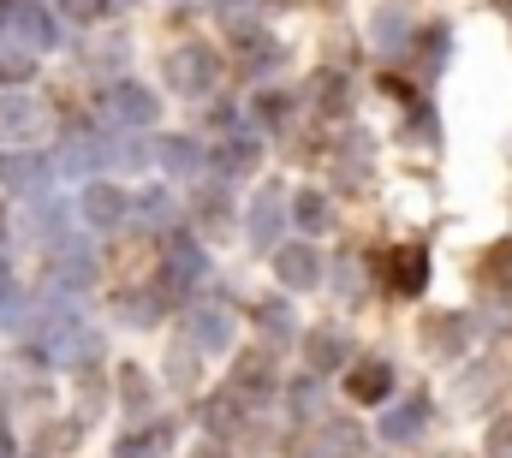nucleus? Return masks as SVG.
Listing matches in <instances>:
<instances>
[{
    "label": "nucleus",
    "instance_id": "nucleus-29",
    "mask_svg": "<svg viewBox=\"0 0 512 458\" xmlns=\"http://www.w3.org/2000/svg\"><path fill=\"white\" fill-rule=\"evenodd\" d=\"M197 458H227V453H221V441H209V447H203Z\"/></svg>",
    "mask_w": 512,
    "mask_h": 458
},
{
    "label": "nucleus",
    "instance_id": "nucleus-4",
    "mask_svg": "<svg viewBox=\"0 0 512 458\" xmlns=\"http://www.w3.org/2000/svg\"><path fill=\"white\" fill-rule=\"evenodd\" d=\"M346 393H352L358 405H382L387 393H393V369H387L382 357L352 363V369H346Z\"/></svg>",
    "mask_w": 512,
    "mask_h": 458
},
{
    "label": "nucleus",
    "instance_id": "nucleus-10",
    "mask_svg": "<svg viewBox=\"0 0 512 458\" xmlns=\"http://www.w3.org/2000/svg\"><path fill=\"white\" fill-rule=\"evenodd\" d=\"M108 108H114V119H120V125H149V119H155V96H149L143 84H120Z\"/></svg>",
    "mask_w": 512,
    "mask_h": 458
},
{
    "label": "nucleus",
    "instance_id": "nucleus-14",
    "mask_svg": "<svg viewBox=\"0 0 512 458\" xmlns=\"http://www.w3.org/2000/svg\"><path fill=\"white\" fill-rule=\"evenodd\" d=\"M477 280H483V286H495V292H507V280H512V244H495V250L483 256Z\"/></svg>",
    "mask_w": 512,
    "mask_h": 458
},
{
    "label": "nucleus",
    "instance_id": "nucleus-1",
    "mask_svg": "<svg viewBox=\"0 0 512 458\" xmlns=\"http://www.w3.org/2000/svg\"><path fill=\"white\" fill-rule=\"evenodd\" d=\"M215 54L209 48H179L173 60H167V84L173 90H185V96H209V84H215Z\"/></svg>",
    "mask_w": 512,
    "mask_h": 458
},
{
    "label": "nucleus",
    "instance_id": "nucleus-28",
    "mask_svg": "<svg viewBox=\"0 0 512 458\" xmlns=\"http://www.w3.org/2000/svg\"><path fill=\"white\" fill-rule=\"evenodd\" d=\"M72 18H102V0H66Z\"/></svg>",
    "mask_w": 512,
    "mask_h": 458
},
{
    "label": "nucleus",
    "instance_id": "nucleus-25",
    "mask_svg": "<svg viewBox=\"0 0 512 458\" xmlns=\"http://www.w3.org/2000/svg\"><path fill=\"white\" fill-rule=\"evenodd\" d=\"M197 215H203V227H209V232H221V227H227V197H203V203H197Z\"/></svg>",
    "mask_w": 512,
    "mask_h": 458
},
{
    "label": "nucleus",
    "instance_id": "nucleus-27",
    "mask_svg": "<svg viewBox=\"0 0 512 458\" xmlns=\"http://www.w3.org/2000/svg\"><path fill=\"white\" fill-rule=\"evenodd\" d=\"M137 209H143V221H167V215H173L161 191H149V197H137Z\"/></svg>",
    "mask_w": 512,
    "mask_h": 458
},
{
    "label": "nucleus",
    "instance_id": "nucleus-21",
    "mask_svg": "<svg viewBox=\"0 0 512 458\" xmlns=\"http://www.w3.org/2000/svg\"><path fill=\"white\" fill-rule=\"evenodd\" d=\"M483 458H512V417H495V423H489V447H483Z\"/></svg>",
    "mask_w": 512,
    "mask_h": 458
},
{
    "label": "nucleus",
    "instance_id": "nucleus-23",
    "mask_svg": "<svg viewBox=\"0 0 512 458\" xmlns=\"http://www.w3.org/2000/svg\"><path fill=\"white\" fill-rule=\"evenodd\" d=\"M256 322H262L268 334H292V316H286V304H274V298H268V304H256Z\"/></svg>",
    "mask_w": 512,
    "mask_h": 458
},
{
    "label": "nucleus",
    "instance_id": "nucleus-2",
    "mask_svg": "<svg viewBox=\"0 0 512 458\" xmlns=\"http://www.w3.org/2000/svg\"><path fill=\"white\" fill-rule=\"evenodd\" d=\"M227 393H233L239 405H262V399H274V363H268V351H245V357H239Z\"/></svg>",
    "mask_w": 512,
    "mask_h": 458
},
{
    "label": "nucleus",
    "instance_id": "nucleus-3",
    "mask_svg": "<svg viewBox=\"0 0 512 458\" xmlns=\"http://www.w3.org/2000/svg\"><path fill=\"white\" fill-rule=\"evenodd\" d=\"M387 286H393V298H423V286H429V256H423L417 244L393 250V256H387Z\"/></svg>",
    "mask_w": 512,
    "mask_h": 458
},
{
    "label": "nucleus",
    "instance_id": "nucleus-26",
    "mask_svg": "<svg viewBox=\"0 0 512 458\" xmlns=\"http://www.w3.org/2000/svg\"><path fill=\"white\" fill-rule=\"evenodd\" d=\"M292 411H298V417H310V411H316V381H310V375H304V381H292Z\"/></svg>",
    "mask_w": 512,
    "mask_h": 458
},
{
    "label": "nucleus",
    "instance_id": "nucleus-22",
    "mask_svg": "<svg viewBox=\"0 0 512 458\" xmlns=\"http://www.w3.org/2000/svg\"><path fill=\"white\" fill-rule=\"evenodd\" d=\"M251 108H256L262 125H286V119H292V102H286V96H256Z\"/></svg>",
    "mask_w": 512,
    "mask_h": 458
},
{
    "label": "nucleus",
    "instance_id": "nucleus-7",
    "mask_svg": "<svg viewBox=\"0 0 512 458\" xmlns=\"http://www.w3.org/2000/svg\"><path fill=\"white\" fill-rule=\"evenodd\" d=\"M126 209L131 203L114 191V185H90V191H84V221H90V227H120Z\"/></svg>",
    "mask_w": 512,
    "mask_h": 458
},
{
    "label": "nucleus",
    "instance_id": "nucleus-15",
    "mask_svg": "<svg viewBox=\"0 0 512 458\" xmlns=\"http://www.w3.org/2000/svg\"><path fill=\"white\" fill-rule=\"evenodd\" d=\"M120 405H126V411H149V375H143L137 363L120 369Z\"/></svg>",
    "mask_w": 512,
    "mask_h": 458
},
{
    "label": "nucleus",
    "instance_id": "nucleus-12",
    "mask_svg": "<svg viewBox=\"0 0 512 458\" xmlns=\"http://www.w3.org/2000/svg\"><path fill=\"white\" fill-rule=\"evenodd\" d=\"M423 340H429L435 357H453L459 340H465V316H429V322H423Z\"/></svg>",
    "mask_w": 512,
    "mask_h": 458
},
{
    "label": "nucleus",
    "instance_id": "nucleus-20",
    "mask_svg": "<svg viewBox=\"0 0 512 458\" xmlns=\"http://www.w3.org/2000/svg\"><path fill=\"white\" fill-rule=\"evenodd\" d=\"M215 167H221V173H245V167H251V143H245V137L221 143V149H215Z\"/></svg>",
    "mask_w": 512,
    "mask_h": 458
},
{
    "label": "nucleus",
    "instance_id": "nucleus-31",
    "mask_svg": "<svg viewBox=\"0 0 512 458\" xmlns=\"http://www.w3.org/2000/svg\"><path fill=\"white\" fill-rule=\"evenodd\" d=\"M0 238H6V209H0Z\"/></svg>",
    "mask_w": 512,
    "mask_h": 458
},
{
    "label": "nucleus",
    "instance_id": "nucleus-19",
    "mask_svg": "<svg viewBox=\"0 0 512 458\" xmlns=\"http://www.w3.org/2000/svg\"><path fill=\"white\" fill-rule=\"evenodd\" d=\"M155 155H161L173 173H191V167H197V143H191V137H161Z\"/></svg>",
    "mask_w": 512,
    "mask_h": 458
},
{
    "label": "nucleus",
    "instance_id": "nucleus-32",
    "mask_svg": "<svg viewBox=\"0 0 512 458\" xmlns=\"http://www.w3.org/2000/svg\"><path fill=\"white\" fill-rule=\"evenodd\" d=\"M0 18H6V0H0Z\"/></svg>",
    "mask_w": 512,
    "mask_h": 458
},
{
    "label": "nucleus",
    "instance_id": "nucleus-6",
    "mask_svg": "<svg viewBox=\"0 0 512 458\" xmlns=\"http://www.w3.org/2000/svg\"><path fill=\"white\" fill-rule=\"evenodd\" d=\"M274 268H280L286 286H316V274H322V262H316L310 244H286V250H274Z\"/></svg>",
    "mask_w": 512,
    "mask_h": 458
},
{
    "label": "nucleus",
    "instance_id": "nucleus-9",
    "mask_svg": "<svg viewBox=\"0 0 512 458\" xmlns=\"http://www.w3.org/2000/svg\"><path fill=\"white\" fill-rule=\"evenodd\" d=\"M0 179H6L12 191H36V185L48 179V167H42V155H30V149H12V155H0Z\"/></svg>",
    "mask_w": 512,
    "mask_h": 458
},
{
    "label": "nucleus",
    "instance_id": "nucleus-24",
    "mask_svg": "<svg viewBox=\"0 0 512 458\" xmlns=\"http://www.w3.org/2000/svg\"><path fill=\"white\" fill-rule=\"evenodd\" d=\"M36 72V60H24V54H0V84H24Z\"/></svg>",
    "mask_w": 512,
    "mask_h": 458
},
{
    "label": "nucleus",
    "instance_id": "nucleus-16",
    "mask_svg": "<svg viewBox=\"0 0 512 458\" xmlns=\"http://www.w3.org/2000/svg\"><path fill=\"white\" fill-rule=\"evenodd\" d=\"M251 238L256 244H274L280 238V197H262L251 209Z\"/></svg>",
    "mask_w": 512,
    "mask_h": 458
},
{
    "label": "nucleus",
    "instance_id": "nucleus-30",
    "mask_svg": "<svg viewBox=\"0 0 512 458\" xmlns=\"http://www.w3.org/2000/svg\"><path fill=\"white\" fill-rule=\"evenodd\" d=\"M0 458H18V447H12V441H6V435H0Z\"/></svg>",
    "mask_w": 512,
    "mask_h": 458
},
{
    "label": "nucleus",
    "instance_id": "nucleus-8",
    "mask_svg": "<svg viewBox=\"0 0 512 458\" xmlns=\"http://www.w3.org/2000/svg\"><path fill=\"white\" fill-rule=\"evenodd\" d=\"M304 357H310V369H352V351H346V340L334 328L304 334Z\"/></svg>",
    "mask_w": 512,
    "mask_h": 458
},
{
    "label": "nucleus",
    "instance_id": "nucleus-5",
    "mask_svg": "<svg viewBox=\"0 0 512 458\" xmlns=\"http://www.w3.org/2000/svg\"><path fill=\"white\" fill-rule=\"evenodd\" d=\"M423 429H429V399H423V393H411L405 405H393V411H387L382 441H417Z\"/></svg>",
    "mask_w": 512,
    "mask_h": 458
},
{
    "label": "nucleus",
    "instance_id": "nucleus-13",
    "mask_svg": "<svg viewBox=\"0 0 512 458\" xmlns=\"http://www.w3.org/2000/svg\"><path fill=\"white\" fill-rule=\"evenodd\" d=\"M292 221L304 232H328L334 227V209H328V197H316V191H304L298 203H292Z\"/></svg>",
    "mask_w": 512,
    "mask_h": 458
},
{
    "label": "nucleus",
    "instance_id": "nucleus-33",
    "mask_svg": "<svg viewBox=\"0 0 512 458\" xmlns=\"http://www.w3.org/2000/svg\"><path fill=\"white\" fill-rule=\"evenodd\" d=\"M316 6H334V0H316Z\"/></svg>",
    "mask_w": 512,
    "mask_h": 458
},
{
    "label": "nucleus",
    "instance_id": "nucleus-18",
    "mask_svg": "<svg viewBox=\"0 0 512 458\" xmlns=\"http://www.w3.org/2000/svg\"><path fill=\"white\" fill-rule=\"evenodd\" d=\"M316 102H322V114H346V102H352L346 78H340V72H322V78H316Z\"/></svg>",
    "mask_w": 512,
    "mask_h": 458
},
{
    "label": "nucleus",
    "instance_id": "nucleus-17",
    "mask_svg": "<svg viewBox=\"0 0 512 458\" xmlns=\"http://www.w3.org/2000/svg\"><path fill=\"white\" fill-rule=\"evenodd\" d=\"M191 340L197 345H227V310H197V316H191Z\"/></svg>",
    "mask_w": 512,
    "mask_h": 458
},
{
    "label": "nucleus",
    "instance_id": "nucleus-11",
    "mask_svg": "<svg viewBox=\"0 0 512 458\" xmlns=\"http://www.w3.org/2000/svg\"><path fill=\"white\" fill-rule=\"evenodd\" d=\"M30 131H36V102H24V96H0V143L30 137Z\"/></svg>",
    "mask_w": 512,
    "mask_h": 458
}]
</instances>
